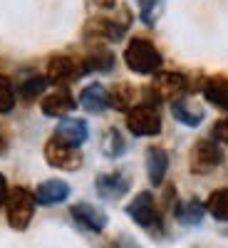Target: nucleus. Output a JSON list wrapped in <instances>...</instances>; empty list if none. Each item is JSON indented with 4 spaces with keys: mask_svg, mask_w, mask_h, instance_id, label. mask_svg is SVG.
<instances>
[{
    "mask_svg": "<svg viewBox=\"0 0 228 248\" xmlns=\"http://www.w3.org/2000/svg\"><path fill=\"white\" fill-rule=\"evenodd\" d=\"M189 90V79L181 72H174V70H159L152 79L149 87H144V105H152V107H159L161 102H174L179 97L186 94Z\"/></svg>",
    "mask_w": 228,
    "mask_h": 248,
    "instance_id": "1",
    "label": "nucleus"
},
{
    "mask_svg": "<svg viewBox=\"0 0 228 248\" xmlns=\"http://www.w3.org/2000/svg\"><path fill=\"white\" fill-rule=\"evenodd\" d=\"M124 62L137 75H156L161 70V52L147 37H132L127 50H124Z\"/></svg>",
    "mask_w": 228,
    "mask_h": 248,
    "instance_id": "2",
    "label": "nucleus"
},
{
    "mask_svg": "<svg viewBox=\"0 0 228 248\" xmlns=\"http://www.w3.org/2000/svg\"><path fill=\"white\" fill-rule=\"evenodd\" d=\"M127 216L139 226V229L149 231L152 236L164 233V216L156 206V199L152 191H139L129 203H127Z\"/></svg>",
    "mask_w": 228,
    "mask_h": 248,
    "instance_id": "3",
    "label": "nucleus"
},
{
    "mask_svg": "<svg viewBox=\"0 0 228 248\" xmlns=\"http://www.w3.org/2000/svg\"><path fill=\"white\" fill-rule=\"evenodd\" d=\"M129 25H132V10L127 5H122L119 17H107V15L92 17L85 23V30L82 32H85L87 40H109V43H119Z\"/></svg>",
    "mask_w": 228,
    "mask_h": 248,
    "instance_id": "4",
    "label": "nucleus"
},
{
    "mask_svg": "<svg viewBox=\"0 0 228 248\" xmlns=\"http://www.w3.org/2000/svg\"><path fill=\"white\" fill-rule=\"evenodd\" d=\"M223 164V147L211 137L196 139L189 152V169L194 176H209Z\"/></svg>",
    "mask_w": 228,
    "mask_h": 248,
    "instance_id": "5",
    "label": "nucleus"
},
{
    "mask_svg": "<svg viewBox=\"0 0 228 248\" xmlns=\"http://www.w3.org/2000/svg\"><path fill=\"white\" fill-rule=\"evenodd\" d=\"M35 194L30 189H25V186H15V189H10L8 194V201H5V216H8V223L10 229L15 231H25L32 216H35Z\"/></svg>",
    "mask_w": 228,
    "mask_h": 248,
    "instance_id": "6",
    "label": "nucleus"
},
{
    "mask_svg": "<svg viewBox=\"0 0 228 248\" xmlns=\"http://www.w3.org/2000/svg\"><path fill=\"white\" fill-rule=\"evenodd\" d=\"M127 129L134 134V137H156L161 134V114H159V107H152V105H134L127 117Z\"/></svg>",
    "mask_w": 228,
    "mask_h": 248,
    "instance_id": "7",
    "label": "nucleus"
},
{
    "mask_svg": "<svg viewBox=\"0 0 228 248\" xmlns=\"http://www.w3.org/2000/svg\"><path fill=\"white\" fill-rule=\"evenodd\" d=\"M45 161L50 164L52 169H60V171H77L82 164H85V156L77 147H70V144H62L60 139H50L45 141Z\"/></svg>",
    "mask_w": 228,
    "mask_h": 248,
    "instance_id": "8",
    "label": "nucleus"
},
{
    "mask_svg": "<svg viewBox=\"0 0 228 248\" xmlns=\"http://www.w3.org/2000/svg\"><path fill=\"white\" fill-rule=\"evenodd\" d=\"M82 75H85L82 57H72V55H55V57H50L47 70H45L47 82H52V85H57V87H67L70 82L79 79Z\"/></svg>",
    "mask_w": 228,
    "mask_h": 248,
    "instance_id": "9",
    "label": "nucleus"
},
{
    "mask_svg": "<svg viewBox=\"0 0 228 248\" xmlns=\"http://www.w3.org/2000/svg\"><path fill=\"white\" fill-rule=\"evenodd\" d=\"M70 218L79 226L82 231H90V233H102V231L107 229V223H109L107 214L102 211V209H97V206L90 203V201L72 203L70 206Z\"/></svg>",
    "mask_w": 228,
    "mask_h": 248,
    "instance_id": "10",
    "label": "nucleus"
},
{
    "mask_svg": "<svg viewBox=\"0 0 228 248\" xmlns=\"http://www.w3.org/2000/svg\"><path fill=\"white\" fill-rule=\"evenodd\" d=\"M77 107V99L75 94L67 90V87H57L52 90L50 94L43 97V102H40V109H43L45 117H52V119H65L67 114H72Z\"/></svg>",
    "mask_w": 228,
    "mask_h": 248,
    "instance_id": "11",
    "label": "nucleus"
},
{
    "mask_svg": "<svg viewBox=\"0 0 228 248\" xmlns=\"http://www.w3.org/2000/svg\"><path fill=\"white\" fill-rule=\"evenodd\" d=\"M94 189L102 199L107 201H117L122 199L132 189V176H127L124 171H107V174H99L94 179Z\"/></svg>",
    "mask_w": 228,
    "mask_h": 248,
    "instance_id": "12",
    "label": "nucleus"
},
{
    "mask_svg": "<svg viewBox=\"0 0 228 248\" xmlns=\"http://www.w3.org/2000/svg\"><path fill=\"white\" fill-rule=\"evenodd\" d=\"M55 139L79 149L82 144L90 139V127H87V122L79 119V117H65V119H60V124L55 127Z\"/></svg>",
    "mask_w": 228,
    "mask_h": 248,
    "instance_id": "13",
    "label": "nucleus"
},
{
    "mask_svg": "<svg viewBox=\"0 0 228 248\" xmlns=\"http://www.w3.org/2000/svg\"><path fill=\"white\" fill-rule=\"evenodd\" d=\"M77 105L90 114H102L109 107V90L105 85H99V82H90V85L82 87Z\"/></svg>",
    "mask_w": 228,
    "mask_h": 248,
    "instance_id": "14",
    "label": "nucleus"
},
{
    "mask_svg": "<svg viewBox=\"0 0 228 248\" xmlns=\"http://www.w3.org/2000/svg\"><path fill=\"white\" fill-rule=\"evenodd\" d=\"M32 194H35V201L40 206H55V203L67 201L72 189H70V184L65 179H47L43 184H37V189Z\"/></svg>",
    "mask_w": 228,
    "mask_h": 248,
    "instance_id": "15",
    "label": "nucleus"
},
{
    "mask_svg": "<svg viewBox=\"0 0 228 248\" xmlns=\"http://www.w3.org/2000/svg\"><path fill=\"white\" fill-rule=\"evenodd\" d=\"M171 114H174V119L179 122V124H183V127H198V124L203 122V107L198 105L196 99H191V97H179V99H174L171 102Z\"/></svg>",
    "mask_w": 228,
    "mask_h": 248,
    "instance_id": "16",
    "label": "nucleus"
},
{
    "mask_svg": "<svg viewBox=\"0 0 228 248\" xmlns=\"http://www.w3.org/2000/svg\"><path fill=\"white\" fill-rule=\"evenodd\" d=\"M147 174H149V181L152 186H161L164 179H167V171H169V154L164 147H149L147 149Z\"/></svg>",
    "mask_w": 228,
    "mask_h": 248,
    "instance_id": "17",
    "label": "nucleus"
},
{
    "mask_svg": "<svg viewBox=\"0 0 228 248\" xmlns=\"http://www.w3.org/2000/svg\"><path fill=\"white\" fill-rule=\"evenodd\" d=\"M206 216V203L198 199H186L174 203V218L181 226H198Z\"/></svg>",
    "mask_w": 228,
    "mask_h": 248,
    "instance_id": "18",
    "label": "nucleus"
},
{
    "mask_svg": "<svg viewBox=\"0 0 228 248\" xmlns=\"http://www.w3.org/2000/svg\"><path fill=\"white\" fill-rule=\"evenodd\" d=\"M82 67H85V75H90V72H109V70H114V52L97 45L82 57Z\"/></svg>",
    "mask_w": 228,
    "mask_h": 248,
    "instance_id": "19",
    "label": "nucleus"
},
{
    "mask_svg": "<svg viewBox=\"0 0 228 248\" xmlns=\"http://www.w3.org/2000/svg\"><path fill=\"white\" fill-rule=\"evenodd\" d=\"M203 97L209 105L228 112V77H211L203 82Z\"/></svg>",
    "mask_w": 228,
    "mask_h": 248,
    "instance_id": "20",
    "label": "nucleus"
},
{
    "mask_svg": "<svg viewBox=\"0 0 228 248\" xmlns=\"http://www.w3.org/2000/svg\"><path fill=\"white\" fill-rule=\"evenodd\" d=\"M137 102V87L132 82H114L109 87V107L119 112H129Z\"/></svg>",
    "mask_w": 228,
    "mask_h": 248,
    "instance_id": "21",
    "label": "nucleus"
},
{
    "mask_svg": "<svg viewBox=\"0 0 228 248\" xmlns=\"http://www.w3.org/2000/svg\"><path fill=\"white\" fill-rule=\"evenodd\" d=\"M206 211H209L216 221H226L228 223V186L213 189L206 199Z\"/></svg>",
    "mask_w": 228,
    "mask_h": 248,
    "instance_id": "22",
    "label": "nucleus"
},
{
    "mask_svg": "<svg viewBox=\"0 0 228 248\" xmlns=\"http://www.w3.org/2000/svg\"><path fill=\"white\" fill-rule=\"evenodd\" d=\"M47 90V77L45 75H25L23 79H20V90H17V94L23 97L25 102H32V99H37L40 94H43Z\"/></svg>",
    "mask_w": 228,
    "mask_h": 248,
    "instance_id": "23",
    "label": "nucleus"
},
{
    "mask_svg": "<svg viewBox=\"0 0 228 248\" xmlns=\"http://www.w3.org/2000/svg\"><path fill=\"white\" fill-rule=\"evenodd\" d=\"M124 149H127V141H124V137L119 134L117 127H109L105 132V139H102V152H105V156L109 159H119L124 154Z\"/></svg>",
    "mask_w": 228,
    "mask_h": 248,
    "instance_id": "24",
    "label": "nucleus"
},
{
    "mask_svg": "<svg viewBox=\"0 0 228 248\" xmlns=\"http://www.w3.org/2000/svg\"><path fill=\"white\" fill-rule=\"evenodd\" d=\"M15 102H17V90L13 87V82L8 77H0V114L13 112Z\"/></svg>",
    "mask_w": 228,
    "mask_h": 248,
    "instance_id": "25",
    "label": "nucleus"
},
{
    "mask_svg": "<svg viewBox=\"0 0 228 248\" xmlns=\"http://www.w3.org/2000/svg\"><path fill=\"white\" fill-rule=\"evenodd\" d=\"M161 13V0H141L139 3V15L144 20V25H154L156 23V17Z\"/></svg>",
    "mask_w": 228,
    "mask_h": 248,
    "instance_id": "26",
    "label": "nucleus"
},
{
    "mask_svg": "<svg viewBox=\"0 0 228 248\" xmlns=\"http://www.w3.org/2000/svg\"><path fill=\"white\" fill-rule=\"evenodd\" d=\"M211 139L218 141L221 147H228V114L213 122V127H211Z\"/></svg>",
    "mask_w": 228,
    "mask_h": 248,
    "instance_id": "27",
    "label": "nucleus"
},
{
    "mask_svg": "<svg viewBox=\"0 0 228 248\" xmlns=\"http://www.w3.org/2000/svg\"><path fill=\"white\" fill-rule=\"evenodd\" d=\"M107 248H141L132 236H127V233H122V236H117V238H112L109 241V246Z\"/></svg>",
    "mask_w": 228,
    "mask_h": 248,
    "instance_id": "28",
    "label": "nucleus"
},
{
    "mask_svg": "<svg viewBox=\"0 0 228 248\" xmlns=\"http://www.w3.org/2000/svg\"><path fill=\"white\" fill-rule=\"evenodd\" d=\"M8 194H10V186H8V179L0 174V206L8 201Z\"/></svg>",
    "mask_w": 228,
    "mask_h": 248,
    "instance_id": "29",
    "label": "nucleus"
},
{
    "mask_svg": "<svg viewBox=\"0 0 228 248\" xmlns=\"http://www.w3.org/2000/svg\"><path fill=\"white\" fill-rule=\"evenodd\" d=\"M92 3H94L97 8H105V10H109V8H114V5H117V0H92Z\"/></svg>",
    "mask_w": 228,
    "mask_h": 248,
    "instance_id": "30",
    "label": "nucleus"
},
{
    "mask_svg": "<svg viewBox=\"0 0 228 248\" xmlns=\"http://www.w3.org/2000/svg\"><path fill=\"white\" fill-rule=\"evenodd\" d=\"M8 152V137H5V132L0 129V154H5Z\"/></svg>",
    "mask_w": 228,
    "mask_h": 248,
    "instance_id": "31",
    "label": "nucleus"
}]
</instances>
